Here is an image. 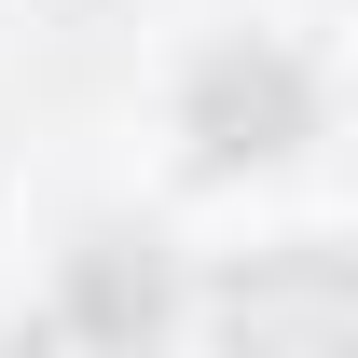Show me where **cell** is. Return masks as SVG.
Instances as JSON below:
<instances>
[{
	"label": "cell",
	"mask_w": 358,
	"mask_h": 358,
	"mask_svg": "<svg viewBox=\"0 0 358 358\" xmlns=\"http://www.w3.org/2000/svg\"><path fill=\"white\" fill-rule=\"evenodd\" d=\"M193 124H207L221 166H262V152L303 138V69H289V55H221V69L193 83Z\"/></svg>",
	"instance_id": "1"
}]
</instances>
